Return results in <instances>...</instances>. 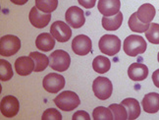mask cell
<instances>
[{
  "label": "cell",
  "mask_w": 159,
  "mask_h": 120,
  "mask_svg": "<svg viewBox=\"0 0 159 120\" xmlns=\"http://www.w3.org/2000/svg\"><path fill=\"white\" fill-rule=\"evenodd\" d=\"M146 41L140 35H131L127 37L123 44V49L127 55L134 57L139 54H143L146 50Z\"/></svg>",
  "instance_id": "cell-1"
},
{
  "label": "cell",
  "mask_w": 159,
  "mask_h": 120,
  "mask_svg": "<svg viewBox=\"0 0 159 120\" xmlns=\"http://www.w3.org/2000/svg\"><path fill=\"white\" fill-rule=\"evenodd\" d=\"M54 104L61 110L72 111L80 105L81 100L76 93L72 91H65L60 93L54 99Z\"/></svg>",
  "instance_id": "cell-2"
},
{
  "label": "cell",
  "mask_w": 159,
  "mask_h": 120,
  "mask_svg": "<svg viewBox=\"0 0 159 120\" xmlns=\"http://www.w3.org/2000/svg\"><path fill=\"white\" fill-rule=\"evenodd\" d=\"M98 47L102 53L108 56H114L121 49V40L114 35H104L100 38Z\"/></svg>",
  "instance_id": "cell-3"
},
{
  "label": "cell",
  "mask_w": 159,
  "mask_h": 120,
  "mask_svg": "<svg viewBox=\"0 0 159 120\" xmlns=\"http://www.w3.org/2000/svg\"><path fill=\"white\" fill-rule=\"evenodd\" d=\"M21 48L20 39L13 35H3L0 39V54L8 57L16 54Z\"/></svg>",
  "instance_id": "cell-4"
},
{
  "label": "cell",
  "mask_w": 159,
  "mask_h": 120,
  "mask_svg": "<svg viewBox=\"0 0 159 120\" xmlns=\"http://www.w3.org/2000/svg\"><path fill=\"white\" fill-rule=\"evenodd\" d=\"M71 63V57L68 52L65 50L58 49L53 51L49 56V66L50 68L58 71L64 72L69 68Z\"/></svg>",
  "instance_id": "cell-5"
},
{
  "label": "cell",
  "mask_w": 159,
  "mask_h": 120,
  "mask_svg": "<svg viewBox=\"0 0 159 120\" xmlns=\"http://www.w3.org/2000/svg\"><path fill=\"white\" fill-rule=\"evenodd\" d=\"M93 91L97 99L105 100L112 95V83L106 77H97L93 83Z\"/></svg>",
  "instance_id": "cell-6"
},
{
  "label": "cell",
  "mask_w": 159,
  "mask_h": 120,
  "mask_svg": "<svg viewBox=\"0 0 159 120\" xmlns=\"http://www.w3.org/2000/svg\"><path fill=\"white\" fill-rule=\"evenodd\" d=\"M42 85L46 92L56 94L65 87V78L57 73H49L43 78Z\"/></svg>",
  "instance_id": "cell-7"
},
{
  "label": "cell",
  "mask_w": 159,
  "mask_h": 120,
  "mask_svg": "<svg viewBox=\"0 0 159 120\" xmlns=\"http://www.w3.org/2000/svg\"><path fill=\"white\" fill-rule=\"evenodd\" d=\"M50 34L59 43H66L72 37V30L65 22L56 21L50 27Z\"/></svg>",
  "instance_id": "cell-8"
},
{
  "label": "cell",
  "mask_w": 159,
  "mask_h": 120,
  "mask_svg": "<svg viewBox=\"0 0 159 120\" xmlns=\"http://www.w3.org/2000/svg\"><path fill=\"white\" fill-rule=\"evenodd\" d=\"M65 19L67 24L74 29L82 28L85 22L84 11L77 6H71L70 8H68L65 14Z\"/></svg>",
  "instance_id": "cell-9"
},
{
  "label": "cell",
  "mask_w": 159,
  "mask_h": 120,
  "mask_svg": "<svg viewBox=\"0 0 159 120\" xmlns=\"http://www.w3.org/2000/svg\"><path fill=\"white\" fill-rule=\"evenodd\" d=\"M0 110H1L2 115L7 118H12L16 116L20 110L19 100L13 95H6L1 99Z\"/></svg>",
  "instance_id": "cell-10"
},
{
  "label": "cell",
  "mask_w": 159,
  "mask_h": 120,
  "mask_svg": "<svg viewBox=\"0 0 159 120\" xmlns=\"http://www.w3.org/2000/svg\"><path fill=\"white\" fill-rule=\"evenodd\" d=\"M91 48H93V44L88 35H79L72 41V50L77 55H87L91 51Z\"/></svg>",
  "instance_id": "cell-11"
},
{
  "label": "cell",
  "mask_w": 159,
  "mask_h": 120,
  "mask_svg": "<svg viewBox=\"0 0 159 120\" xmlns=\"http://www.w3.org/2000/svg\"><path fill=\"white\" fill-rule=\"evenodd\" d=\"M29 20L34 28L42 29L45 28L49 24L51 20V14L44 13V12L39 10L36 7H33L30 11Z\"/></svg>",
  "instance_id": "cell-12"
},
{
  "label": "cell",
  "mask_w": 159,
  "mask_h": 120,
  "mask_svg": "<svg viewBox=\"0 0 159 120\" xmlns=\"http://www.w3.org/2000/svg\"><path fill=\"white\" fill-rule=\"evenodd\" d=\"M97 8L103 16L111 17L120 12L121 2L120 0H99Z\"/></svg>",
  "instance_id": "cell-13"
},
{
  "label": "cell",
  "mask_w": 159,
  "mask_h": 120,
  "mask_svg": "<svg viewBox=\"0 0 159 120\" xmlns=\"http://www.w3.org/2000/svg\"><path fill=\"white\" fill-rule=\"evenodd\" d=\"M15 69L18 75L28 76L34 71V61L30 56H21L15 61Z\"/></svg>",
  "instance_id": "cell-14"
},
{
  "label": "cell",
  "mask_w": 159,
  "mask_h": 120,
  "mask_svg": "<svg viewBox=\"0 0 159 120\" xmlns=\"http://www.w3.org/2000/svg\"><path fill=\"white\" fill-rule=\"evenodd\" d=\"M128 75L130 79L134 82L143 81L148 75V68L143 63H133L128 69Z\"/></svg>",
  "instance_id": "cell-15"
},
{
  "label": "cell",
  "mask_w": 159,
  "mask_h": 120,
  "mask_svg": "<svg viewBox=\"0 0 159 120\" xmlns=\"http://www.w3.org/2000/svg\"><path fill=\"white\" fill-rule=\"evenodd\" d=\"M142 104L143 110L148 113H156L159 110V94L149 93L144 95Z\"/></svg>",
  "instance_id": "cell-16"
},
{
  "label": "cell",
  "mask_w": 159,
  "mask_h": 120,
  "mask_svg": "<svg viewBox=\"0 0 159 120\" xmlns=\"http://www.w3.org/2000/svg\"><path fill=\"white\" fill-rule=\"evenodd\" d=\"M35 45L38 47V49L41 51H50L55 46V39L49 33H42L39 35L38 38H36Z\"/></svg>",
  "instance_id": "cell-17"
},
{
  "label": "cell",
  "mask_w": 159,
  "mask_h": 120,
  "mask_svg": "<svg viewBox=\"0 0 159 120\" xmlns=\"http://www.w3.org/2000/svg\"><path fill=\"white\" fill-rule=\"evenodd\" d=\"M138 18L140 22L144 24H150L155 17V8L149 3L143 4L137 12Z\"/></svg>",
  "instance_id": "cell-18"
},
{
  "label": "cell",
  "mask_w": 159,
  "mask_h": 120,
  "mask_svg": "<svg viewBox=\"0 0 159 120\" xmlns=\"http://www.w3.org/2000/svg\"><path fill=\"white\" fill-rule=\"evenodd\" d=\"M121 104L126 107L127 112H128V119L129 120L137 119L139 116L140 106L137 99H134L133 98L125 99L124 100H122Z\"/></svg>",
  "instance_id": "cell-19"
},
{
  "label": "cell",
  "mask_w": 159,
  "mask_h": 120,
  "mask_svg": "<svg viewBox=\"0 0 159 120\" xmlns=\"http://www.w3.org/2000/svg\"><path fill=\"white\" fill-rule=\"evenodd\" d=\"M101 22H102V27L106 31H116V30H118L121 27L122 23H123V14L119 12V13L111 17L103 16Z\"/></svg>",
  "instance_id": "cell-20"
},
{
  "label": "cell",
  "mask_w": 159,
  "mask_h": 120,
  "mask_svg": "<svg viewBox=\"0 0 159 120\" xmlns=\"http://www.w3.org/2000/svg\"><path fill=\"white\" fill-rule=\"evenodd\" d=\"M30 56L34 61V72H41L47 68L49 65V57H47L43 53L34 51L30 53Z\"/></svg>",
  "instance_id": "cell-21"
},
{
  "label": "cell",
  "mask_w": 159,
  "mask_h": 120,
  "mask_svg": "<svg viewBox=\"0 0 159 120\" xmlns=\"http://www.w3.org/2000/svg\"><path fill=\"white\" fill-rule=\"evenodd\" d=\"M110 67H111V62H110V60L103 55L96 56L93 61V70L99 74L106 73V72L109 71Z\"/></svg>",
  "instance_id": "cell-22"
},
{
  "label": "cell",
  "mask_w": 159,
  "mask_h": 120,
  "mask_svg": "<svg viewBox=\"0 0 159 120\" xmlns=\"http://www.w3.org/2000/svg\"><path fill=\"white\" fill-rule=\"evenodd\" d=\"M128 25H129L131 31L134 33H144L148 31L150 26L149 24H144L139 20L137 12L131 15V17L129 18V21H128Z\"/></svg>",
  "instance_id": "cell-23"
},
{
  "label": "cell",
  "mask_w": 159,
  "mask_h": 120,
  "mask_svg": "<svg viewBox=\"0 0 159 120\" xmlns=\"http://www.w3.org/2000/svg\"><path fill=\"white\" fill-rule=\"evenodd\" d=\"M58 0H35V7L44 13L51 14L56 10Z\"/></svg>",
  "instance_id": "cell-24"
},
{
  "label": "cell",
  "mask_w": 159,
  "mask_h": 120,
  "mask_svg": "<svg viewBox=\"0 0 159 120\" xmlns=\"http://www.w3.org/2000/svg\"><path fill=\"white\" fill-rule=\"evenodd\" d=\"M93 118L94 120H113L112 111L110 110L109 107L98 106L94 108L93 112Z\"/></svg>",
  "instance_id": "cell-25"
},
{
  "label": "cell",
  "mask_w": 159,
  "mask_h": 120,
  "mask_svg": "<svg viewBox=\"0 0 159 120\" xmlns=\"http://www.w3.org/2000/svg\"><path fill=\"white\" fill-rule=\"evenodd\" d=\"M13 77V70L11 64L5 59L0 60V80L6 82Z\"/></svg>",
  "instance_id": "cell-26"
},
{
  "label": "cell",
  "mask_w": 159,
  "mask_h": 120,
  "mask_svg": "<svg viewBox=\"0 0 159 120\" xmlns=\"http://www.w3.org/2000/svg\"><path fill=\"white\" fill-rule=\"evenodd\" d=\"M110 110L112 111V114L115 120H126L128 119V112L126 107L123 104H112L109 105Z\"/></svg>",
  "instance_id": "cell-27"
},
{
  "label": "cell",
  "mask_w": 159,
  "mask_h": 120,
  "mask_svg": "<svg viewBox=\"0 0 159 120\" xmlns=\"http://www.w3.org/2000/svg\"><path fill=\"white\" fill-rule=\"evenodd\" d=\"M145 38L149 43L153 44H159V24L152 23L145 32Z\"/></svg>",
  "instance_id": "cell-28"
},
{
  "label": "cell",
  "mask_w": 159,
  "mask_h": 120,
  "mask_svg": "<svg viewBox=\"0 0 159 120\" xmlns=\"http://www.w3.org/2000/svg\"><path fill=\"white\" fill-rule=\"evenodd\" d=\"M42 120H61L62 115L61 113L55 108H48L46 109L41 116Z\"/></svg>",
  "instance_id": "cell-29"
},
{
  "label": "cell",
  "mask_w": 159,
  "mask_h": 120,
  "mask_svg": "<svg viewBox=\"0 0 159 120\" xmlns=\"http://www.w3.org/2000/svg\"><path fill=\"white\" fill-rule=\"evenodd\" d=\"M72 119L73 120H90V116L88 112H85L84 110H79L74 113Z\"/></svg>",
  "instance_id": "cell-30"
},
{
  "label": "cell",
  "mask_w": 159,
  "mask_h": 120,
  "mask_svg": "<svg viewBox=\"0 0 159 120\" xmlns=\"http://www.w3.org/2000/svg\"><path fill=\"white\" fill-rule=\"evenodd\" d=\"M78 2L80 3V5H82L83 7L87 9H90L95 6L96 0H78Z\"/></svg>",
  "instance_id": "cell-31"
},
{
  "label": "cell",
  "mask_w": 159,
  "mask_h": 120,
  "mask_svg": "<svg viewBox=\"0 0 159 120\" xmlns=\"http://www.w3.org/2000/svg\"><path fill=\"white\" fill-rule=\"evenodd\" d=\"M152 81H153L155 87L159 88V69L153 72V74H152Z\"/></svg>",
  "instance_id": "cell-32"
},
{
  "label": "cell",
  "mask_w": 159,
  "mask_h": 120,
  "mask_svg": "<svg viewBox=\"0 0 159 120\" xmlns=\"http://www.w3.org/2000/svg\"><path fill=\"white\" fill-rule=\"evenodd\" d=\"M10 1L16 5H24V4H26L29 0H10Z\"/></svg>",
  "instance_id": "cell-33"
},
{
  "label": "cell",
  "mask_w": 159,
  "mask_h": 120,
  "mask_svg": "<svg viewBox=\"0 0 159 120\" xmlns=\"http://www.w3.org/2000/svg\"><path fill=\"white\" fill-rule=\"evenodd\" d=\"M157 60H158V62H159V52H158V55H157Z\"/></svg>",
  "instance_id": "cell-34"
}]
</instances>
